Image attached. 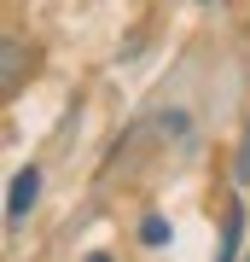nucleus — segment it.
Instances as JSON below:
<instances>
[{
  "label": "nucleus",
  "instance_id": "7",
  "mask_svg": "<svg viewBox=\"0 0 250 262\" xmlns=\"http://www.w3.org/2000/svg\"><path fill=\"white\" fill-rule=\"evenodd\" d=\"M244 262H250V256H244Z\"/></svg>",
  "mask_w": 250,
  "mask_h": 262
},
{
  "label": "nucleus",
  "instance_id": "3",
  "mask_svg": "<svg viewBox=\"0 0 250 262\" xmlns=\"http://www.w3.org/2000/svg\"><path fill=\"white\" fill-rule=\"evenodd\" d=\"M169 239H175V222H169V215H157V210H151L146 222H140V245H151V251H157V245H169Z\"/></svg>",
  "mask_w": 250,
  "mask_h": 262
},
{
  "label": "nucleus",
  "instance_id": "2",
  "mask_svg": "<svg viewBox=\"0 0 250 262\" xmlns=\"http://www.w3.org/2000/svg\"><path fill=\"white\" fill-rule=\"evenodd\" d=\"M35 192H41V169L29 163V169H18V175H12V192H6V215H12V222H24V215H29Z\"/></svg>",
  "mask_w": 250,
  "mask_h": 262
},
{
  "label": "nucleus",
  "instance_id": "6",
  "mask_svg": "<svg viewBox=\"0 0 250 262\" xmlns=\"http://www.w3.org/2000/svg\"><path fill=\"white\" fill-rule=\"evenodd\" d=\"M198 6H204V0H198Z\"/></svg>",
  "mask_w": 250,
  "mask_h": 262
},
{
  "label": "nucleus",
  "instance_id": "5",
  "mask_svg": "<svg viewBox=\"0 0 250 262\" xmlns=\"http://www.w3.org/2000/svg\"><path fill=\"white\" fill-rule=\"evenodd\" d=\"M87 262H111V256H105V251H93V256H87Z\"/></svg>",
  "mask_w": 250,
  "mask_h": 262
},
{
  "label": "nucleus",
  "instance_id": "4",
  "mask_svg": "<svg viewBox=\"0 0 250 262\" xmlns=\"http://www.w3.org/2000/svg\"><path fill=\"white\" fill-rule=\"evenodd\" d=\"M239 175H250V128H244V146H239Z\"/></svg>",
  "mask_w": 250,
  "mask_h": 262
},
{
  "label": "nucleus",
  "instance_id": "1",
  "mask_svg": "<svg viewBox=\"0 0 250 262\" xmlns=\"http://www.w3.org/2000/svg\"><path fill=\"white\" fill-rule=\"evenodd\" d=\"M29 53H35V47H24V35H6V41H0V64H6V70H0V94H6V99L24 88V64H35Z\"/></svg>",
  "mask_w": 250,
  "mask_h": 262
}]
</instances>
